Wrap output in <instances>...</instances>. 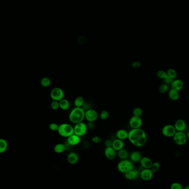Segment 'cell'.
Here are the masks:
<instances>
[{
    "mask_svg": "<svg viewBox=\"0 0 189 189\" xmlns=\"http://www.w3.org/2000/svg\"><path fill=\"white\" fill-rule=\"evenodd\" d=\"M64 91L61 88L55 87L51 90L50 92V98L54 101H59L64 98Z\"/></svg>",
    "mask_w": 189,
    "mask_h": 189,
    "instance_id": "obj_6",
    "label": "cell"
},
{
    "mask_svg": "<svg viewBox=\"0 0 189 189\" xmlns=\"http://www.w3.org/2000/svg\"><path fill=\"white\" fill-rule=\"evenodd\" d=\"M124 178L127 180H135L140 177V172L137 169H133L127 172V173L124 174Z\"/></svg>",
    "mask_w": 189,
    "mask_h": 189,
    "instance_id": "obj_12",
    "label": "cell"
},
{
    "mask_svg": "<svg viewBox=\"0 0 189 189\" xmlns=\"http://www.w3.org/2000/svg\"><path fill=\"white\" fill-rule=\"evenodd\" d=\"M183 189H189V185H187V187H185Z\"/></svg>",
    "mask_w": 189,
    "mask_h": 189,
    "instance_id": "obj_45",
    "label": "cell"
},
{
    "mask_svg": "<svg viewBox=\"0 0 189 189\" xmlns=\"http://www.w3.org/2000/svg\"><path fill=\"white\" fill-rule=\"evenodd\" d=\"M105 145L106 147H111L112 145V141L110 139H106L105 142Z\"/></svg>",
    "mask_w": 189,
    "mask_h": 189,
    "instance_id": "obj_42",
    "label": "cell"
},
{
    "mask_svg": "<svg viewBox=\"0 0 189 189\" xmlns=\"http://www.w3.org/2000/svg\"><path fill=\"white\" fill-rule=\"evenodd\" d=\"M129 142L134 147H143L147 142V135L145 132L141 128L131 129L128 132V137Z\"/></svg>",
    "mask_w": 189,
    "mask_h": 189,
    "instance_id": "obj_1",
    "label": "cell"
},
{
    "mask_svg": "<svg viewBox=\"0 0 189 189\" xmlns=\"http://www.w3.org/2000/svg\"><path fill=\"white\" fill-rule=\"evenodd\" d=\"M132 113H133V116L141 117L143 114V111L141 108L136 107L134 108V109L133 110Z\"/></svg>",
    "mask_w": 189,
    "mask_h": 189,
    "instance_id": "obj_30",
    "label": "cell"
},
{
    "mask_svg": "<svg viewBox=\"0 0 189 189\" xmlns=\"http://www.w3.org/2000/svg\"><path fill=\"white\" fill-rule=\"evenodd\" d=\"M176 129L175 128V127L173 124H166L164 126L163 128L162 129V133L164 136L170 138L173 137L174 134L176 133Z\"/></svg>",
    "mask_w": 189,
    "mask_h": 189,
    "instance_id": "obj_10",
    "label": "cell"
},
{
    "mask_svg": "<svg viewBox=\"0 0 189 189\" xmlns=\"http://www.w3.org/2000/svg\"><path fill=\"white\" fill-rule=\"evenodd\" d=\"M91 141H92V142H93L94 143V144H99V143H100L101 142L102 139H101V138L100 136H93V137H92Z\"/></svg>",
    "mask_w": 189,
    "mask_h": 189,
    "instance_id": "obj_38",
    "label": "cell"
},
{
    "mask_svg": "<svg viewBox=\"0 0 189 189\" xmlns=\"http://www.w3.org/2000/svg\"><path fill=\"white\" fill-rule=\"evenodd\" d=\"M85 100H84V97L81 96H79L75 98V99L74 100V105L75 107H82L84 103H85Z\"/></svg>",
    "mask_w": 189,
    "mask_h": 189,
    "instance_id": "obj_27",
    "label": "cell"
},
{
    "mask_svg": "<svg viewBox=\"0 0 189 189\" xmlns=\"http://www.w3.org/2000/svg\"><path fill=\"white\" fill-rule=\"evenodd\" d=\"M141 65H142V64L138 61H134L133 63H132V67L133 68H139L141 66Z\"/></svg>",
    "mask_w": 189,
    "mask_h": 189,
    "instance_id": "obj_39",
    "label": "cell"
},
{
    "mask_svg": "<svg viewBox=\"0 0 189 189\" xmlns=\"http://www.w3.org/2000/svg\"><path fill=\"white\" fill-rule=\"evenodd\" d=\"M81 142V137L76 134H72L66 138V143L71 147L76 146Z\"/></svg>",
    "mask_w": 189,
    "mask_h": 189,
    "instance_id": "obj_13",
    "label": "cell"
},
{
    "mask_svg": "<svg viewBox=\"0 0 189 189\" xmlns=\"http://www.w3.org/2000/svg\"><path fill=\"white\" fill-rule=\"evenodd\" d=\"M109 117H110V113L107 110H106L102 111L99 115V117L103 121L107 120L108 118H109Z\"/></svg>",
    "mask_w": 189,
    "mask_h": 189,
    "instance_id": "obj_29",
    "label": "cell"
},
{
    "mask_svg": "<svg viewBox=\"0 0 189 189\" xmlns=\"http://www.w3.org/2000/svg\"><path fill=\"white\" fill-rule=\"evenodd\" d=\"M8 143L7 141L3 138H0V154L5 152L8 149Z\"/></svg>",
    "mask_w": 189,
    "mask_h": 189,
    "instance_id": "obj_26",
    "label": "cell"
},
{
    "mask_svg": "<svg viewBox=\"0 0 189 189\" xmlns=\"http://www.w3.org/2000/svg\"><path fill=\"white\" fill-rule=\"evenodd\" d=\"M129 160L133 163H138L142 158V154L139 151L134 150L129 154Z\"/></svg>",
    "mask_w": 189,
    "mask_h": 189,
    "instance_id": "obj_19",
    "label": "cell"
},
{
    "mask_svg": "<svg viewBox=\"0 0 189 189\" xmlns=\"http://www.w3.org/2000/svg\"><path fill=\"white\" fill-rule=\"evenodd\" d=\"M65 150V145L63 143H58L54 147V151L57 154H61L64 152Z\"/></svg>",
    "mask_w": 189,
    "mask_h": 189,
    "instance_id": "obj_25",
    "label": "cell"
},
{
    "mask_svg": "<svg viewBox=\"0 0 189 189\" xmlns=\"http://www.w3.org/2000/svg\"><path fill=\"white\" fill-rule=\"evenodd\" d=\"M82 108L85 111L88 110H90V109H91V108H92V105H91V104L90 103L85 102L84 105H83V106H82Z\"/></svg>",
    "mask_w": 189,
    "mask_h": 189,
    "instance_id": "obj_40",
    "label": "cell"
},
{
    "mask_svg": "<svg viewBox=\"0 0 189 189\" xmlns=\"http://www.w3.org/2000/svg\"><path fill=\"white\" fill-rule=\"evenodd\" d=\"M85 113V111L82 108L75 107L71 110L69 115V121L73 124L84 122Z\"/></svg>",
    "mask_w": 189,
    "mask_h": 189,
    "instance_id": "obj_2",
    "label": "cell"
},
{
    "mask_svg": "<svg viewBox=\"0 0 189 189\" xmlns=\"http://www.w3.org/2000/svg\"><path fill=\"white\" fill-rule=\"evenodd\" d=\"M57 132L59 136L67 138L74 134V126L68 123H63L59 124Z\"/></svg>",
    "mask_w": 189,
    "mask_h": 189,
    "instance_id": "obj_3",
    "label": "cell"
},
{
    "mask_svg": "<svg viewBox=\"0 0 189 189\" xmlns=\"http://www.w3.org/2000/svg\"><path fill=\"white\" fill-rule=\"evenodd\" d=\"M187 139H189V131L187 132Z\"/></svg>",
    "mask_w": 189,
    "mask_h": 189,
    "instance_id": "obj_44",
    "label": "cell"
},
{
    "mask_svg": "<svg viewBox=\"0 0 189 189\" xmlns=\"http://www.w3.org/2000/svg\"><path fill=\"white\" fill-rule=\"evenodd\" d=\"M117 168L120 173L124 174L134 169V164L128 159L121 160L117 164Z\"/></svg>",
    "mask_w": 189,
    "mask_h": 189,
    "instance_id": "obj_4",
    "label": "cell"
},
{
    "mask_svg": "<svg viewBox=\"0 0 189 189\" xmlns=\"http://www.w3.org/2000/svg\"><path fill=\"white\" fill-rule=\"evenodd\" d=\"M168 96H169V97L170 98V99L173 100V101L178 100L179 97H180L179 92L176 91L175 90L171 89V88L168 91Z\"/></svg>",
    "mask_w": 189,
    "mask_h": 189,
    "instance_id": "obj_23",
    "label": "cell"
},
{
    "mask_svg": "<svg viewBox=\"0 0 189 189\" xmlns=\"http://www.w3.org/2000/svg\"><path fill=\"white\" fill-rule=\"evenodd\" d=\"M104 154L108 160H113L117 156V152L112 147H106Z\"/></svg>",
    "mask_w": 189,
    "mask_h": 189,
    "instance_id": "obj_14",
    "label": "cell"
},
{
    "mask_svg": "<svg viewBox=\"0 0 189 189\" xmlns=\"http://www.w3.org/2000/svg\"><path fill=\"white\" fill-rule=\"evenodd\" d=\"M40 83L42 87L47 88L50 86V85L52 84V81L50 78H49L48 77H44L40 80Z\"/></svg>",
    "mask_w": 189,
    "mask_h": 189,
    "instance_id": "obj_28",
    "label": "cell"
},
{
    "mask_svg": "<svg viewBox=\"0 0 189 189\" xmlns=\"http://www.w3.org/2000/svg\"><path fill=\"white\" fill-rule=\"evenodd\" d=\"M116 136L117 137V138L121 139L124 141L126 139H128V132L124 129H120L116 132Z\"/></svg>",
    "mask_w": 189,
    "mask_h": 189,
    "instance_id": "obj_21",
    "label": "cell"
},
{
    "mask_svg": "<svg viewBox=\"0 0 189 189\" xmlns=\"http://www.w3.org/2000/svg\"><path fill=\"white\" fill-rule=\"evenodd\" d=\"M157 76L158 78L162 80L166 79L168 77V74L164 70H159L157 73Z\"/></svg>",
    "mask_w": 189,
    "mask_h": 189,
    "instance_id": "obj_34",
    "label": "cell"
},
{
    "mask_svg": "<svg viewBox=\"0 0 189 189\" xmlns=\"http://www.w3.org/2000/svg\"><path fill=\"white\" fill-rule=\"evenodd\" d=\"M59 124L55 123V122H52L51 124H49V128L50 131L52 132H57L58 131V128H59Z\"/></svg>",
    "mask_w": 189,
    "mask_h": 189,
    "instance_id": "obj_36",
    "label": "cell"
},
{
    "mask_svg": "<svg viewBox=\"0 0 189 189\" xmlns=\"http://www.w3.org/2000/svg\"><path fill=\"white\" fill-rule=\"evenodd\" d=\"M99 117V113L93 108L85 111V120H86L87 122H94L98 119Z\"/></svg>",
    "mask_w": 189,
    "mask_h": 189,
    "instance_id": "obj_8",
    "label": "cell"
},
{
    "mask_svg": "<svg viewBox=\"0 0 189 189\" xmlns=\"http://www.w3.org/2000/svg\"><path fill=\"white\" fill-rule=\"evenodd\" d=\"M166 73H167V74H168V76L173 79H175L176 76H177V72L174 69H169Z\"/></svg>",
    "mask_w": 189,
    "mask_h": 189,
    "instance_id": "obj_32",
    "label": "cell"
},
{
    "mask_svg": "<svg viewBox=\"0 0 189 189\" xmlns=\"http://www.w3.org/2000/svg\"><path fill=\"white\" fill-rule=\"evenodd\" d=\"M154 173L150 169H143L140 171V178L143 181H150L153 178Z\"/></svg>",
    "mask_w": 189,
    "mask_h": 189,
    "instance_id": "obj_11",
    "label": "cell"
},
{
    "mask_svg": "<svg viewBox=\"0 0 189 189\" xmlns=\"http://www.w3.org/2000/svg\"><path fill=\"white\" fill-rule=\"evenodd\" d=\"M160 168V163H159V162H154V163L153 162L152 166H151L150 169L152 170L154 174L159 170Z\"/></svg>",
    "mask_w": 189,
    "mask_h": 189,
    "instance_id": "obj_33",
    "label": "cell"
},
{
    "mask_svg": "<svg viewBox=\"0 0 189 189\" xmlns=\"http://www.w3.org/2000/svg\"><path fill=\"white\" fill-rule=\"evenodd\" d=\"M169 90V85L166 84H162L159 87V92L160 94H165Z\"/></svg>",
    "mask_w": 189,
    "mask_h": 189,
    "instance_id": "obj_31",
    "label": "cell"
},
{
    "mask_svg": "<svg viewBox=\"0 0 189 189\" xmlns=\"http://www.w3.org/2000/svg\"><path fill=\"white\" fill-rule=\"evenodd\" d=\"M140 165L143 169H150L152 166L153 162L149 158L147 157H142L139 161Z\"/></svg>",
    "mask_w": 189,
    "mask_h": 189,
    "instance_id": "obj_18",
    "label": "cell"
},
{
    "mask_svg": "<svg viewBox=\"0 0 189 189\" xmlns=\"http://www.w3.org/2000/svg\"><path fill=\"white\" fill-rule=\"evenodd\" d=\"M174 142L178 145H184L187 143V134L184 132H176L175 134L173 136Z\"/></svg>",
    "mask_w": 189,
    "mask_h": 189,
    "instance_id": "obj_7",
    "label": "cell"
},
{
    "mask_svg": "<svg viewBox=\"0 0 189 189\" xmlns=\"http://www.w3.org/2000/svg\"><path fill=\"white\" fill-rule=\"evenodd\" d=\"M50 108L52 110H58L59 108V102L57 101L52 100V101L50 103Z\"/></svg>",
    "mask_w": 189,
    "mask_h": 189,
    "instance_id": "obj_35",
    "label": "cell"
},
{
    "mask_svg": "<svg viewBox=\"0 0 189 189\" xmlns=\"http://www.w3.org/2000/svg\"><path fill=\"white\" fill-rule=\"evenodd\" d=\"M143 124L141 117L132 116L129 121V126L131 129L141 128Z\"/></svg>",
    "mask_w": 189,
    "mask_h": 189,
    "instance_id": "obj_9",
    "label": "cell"
},
{
    "mask_svg": "<svg viewBox=\"0 0 189 189\" xmlns=\"http://www.w3.org/2000/svg\"><path fill=\"white\" fill-rule=\"evenodd\" d=\"M94 122H88L87 124V126L88 129H91L93 128L94 127Z\"/></svg>",
    "mask_w": 189,
    "mask_h": 189,
    "instance_id": "obj_43",
    "label": "cell"
},
{
    "mask_svg": "<svg viewBox=\"0 0 189 189\" xmlns=\"http://www.w3.org/2000/svg\"><path fill=\"white\" fill-rule=\"evenodd\" d=\"M175 128L177 132H184L187 128V123L183 119H178L176 120L174 124Z\"/></svg>",
    "mask_w": 189,
    "mask_h": 189,
    "instance_id": "obj_15",
    "label": "cell"
},
{
    "mask_svg": "<svg viewBox=\"0 0 189 189\" xmlns=\"http://www.w3.org/2000/svg\"><path fill=\"white\" fill-rule=\"evenodd\" d=\"M184 187H183V186L181 185V184L177 183V182H175L173 183V184L171 185L170 188V189H183Z\"/></svg>",
    "mask_w": 189,
    "mask_h": 189,
    "instance_id": "obj_37",
    "label": "cell"
},
{
    "mask_svg": "<svg viewBox=\"0 0 189 189\" xmlns=\"http://www.w3.org/2000/svg\"><path fill=\"white\" fill-rule=\"evenodd\" d=\"M59 102V108L63 111L68 110L70 107V103L68 99L64 98Z\"/></svg>",
    "mask_w": 189,
    "mask_h": 189,
    "instance_id": "obj_22",
    "label": "cell"
},
{
    "mask_svg": "<svg viewBox=\"0 0 189 189\" xmlns=\"http://www.w3.org/2000/svg\"><path fill=\"white\" fill-rule=\"evenodd\" d=\"M170 85L171 89L179 92L184 88V82L181 79H174Z\"/></svg>",
    "mask_w": 189,
    "mask_h": 189,
    "instance_id": "obj_16",
    "label": "cell"
},
{
    "mask_svg": "<svg viewBox=\"0 0 189 189\" xmlns=\"http://www.w3.org/2000/svg\"><path fill=\"white\" fill-rule=\"evenodd\" d=\"M88 131L87 124L84 122L75 124L74 126V133L78 136H83L86 134Z\"/></svg>",
    "mask_w": 189,
    "mask_h": 189,
    "instance_id": "obj_5",
    "label": "cell"
},
{
    "mask_svg": "<svg viewBox=\"0 0 189 189\" xmlns=\"http://www.w3.org/2000/svg\"><path fill=\"white\" fill-rule=\"evenodd\" d=\"M117 155L121 160H124V159H127L129 157V153L127 150L124 148L117 152Z\"/></svg>",
    "mask_w": 189,
    "mask_h": 189,
    "instance_id": "obj_24",
    "label": "cell"
},
{
    "mask_svg": "<svg viewBox=\"0 0 189 189\" xmlns=\"http://www.w3.org/2000/svg\"><path fill=\"white\" fill-rule=\"evenodd\" d=\"M66 159L69 164L71 165H75L79 162V155L75 152L70 153L67 156Z\"/></svg>",
    "mask_w": 189,
    "mask_h": 189,
    "instance_id": "obj_17",
    "label": "cell"
},
{
    "mask_svg": "<svg viewBox=\"0 0 189 189\" xmlns=\"http://www.w3.org/2000/svg\"><path fill=\"white\" fill-rule=\"evenodd\" d=\"M124 141L118 138H116L112 141V147L116 152H118L119 150L124 149Z\"/></svg>",
    "mask_w": 189,
    "mask_h": 189,
    "instance_id": "obj_20",
    "label": "cell"
},
{
    "mask_svg": "<svg viewBox=\"0 0 189 189\" xmlns=\"http://www.w3.org/2000/svg\"><path fill=\"white\" fill-rule=\"evenodd\" d=\"M174 79H173L172 78H171L170 77L168 76L166 79H164V84H167L168 85H171V83L173 82V80Z\"/></svg>",
    "mask_w": 189,
    "mask_h": 189,
    "instance_id": "obj_41",
    "label": "cell"
}]
</instances>
